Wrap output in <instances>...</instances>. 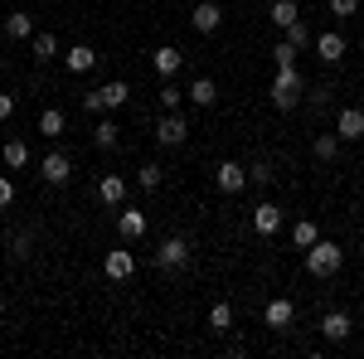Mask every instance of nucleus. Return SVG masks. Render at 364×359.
Here are the masks:
<instances>
[{
    "label": "nucleus",
    "mask_w": 364,
    "mask_h": 359,
    "mask_svg": "<svg viewBox=\"0 0 364 359\" xmlns=\"http://www.w3.org/2000/svg\"><path fill=\"white\" fill-rule=\"evenodd\" d=\"M0 321H5V301H0Z\"/></svg>",
    "instance_id": "40"
},
{
    "label": "nucleus",
    "mask_w": 364,
    "mask_h": 359,
    "mask_svg": "<svg viewBox=\"0 0 364 359\" xmlns=\"http://www.w3.org/2000/svg\"><path fill=\"white\" fill-rule=\"evenodd\" d=\"M117 136H122V127H117V122H97V127H92V141H97L102 151H112Z\"/></svg>",
    "instance_id": "30"
},
{
    "label": "nucleus",
    "mask_w": 364,
    "mask_h": 359,
    "mask_svg": "<svg viewBox=\"0 0 364 359\" xmlns=\"http://www.w3.org/2000/svg\"><path fill=\"white\" fill-rule=\"evenodd\" d=\"M267 20H272L277 29L296 25V20H301V5H296V0H272V5H267Z\"/></svg>",
    "instance_id": "18"
},
{
    "label": "nucleus",
    "mask_w": 364,
    "mask_h": 359,
    "mask_svg": "<svg viewBox=\"0 0 364 359\" xmlns=\"http://www.w3.org/2000/svg\"><path fill=\"white\" fill-rule=\"evenodd\" d=\"M10 204H15V180L0 175V209H10Z\"/></svg>",
    "instance_id": "37"
},
{
    "label": "nucleus",
    "mask_w": 364,
    "mask_h": 359,
    "mask_svg": "<svg viewBox=\"0 0 364 359\" xmlns=\"http://www.w3.org/2000/svg\"><path fill=\"white\" fill-rule=\"evenodd\" d=\"M29 49H34V58H39V63H49V58H58V54H63V49H58V39L49 34V29H34Z\"/></svg>",
    "instance_id": "20"
},
{
    "label": "nucleus",
    "mask_w": 364,
    "mask_h": 359,
    "mask_svg": "<svg viewBox=\"0 0 364 359\" xmlns=\"http://www.w3.org/2000/svg\"><path fill=\"white\" fill-rule=\"evenodd\" d=\"M117 233H122L127 243L146 238V214H141V209H122V219H117Z\"/></svg>",
    "instance_id": "16"
},
{
    "label": "nucleus",
    "mask_w": 364,
    "mask_h": 359,
    "mask_svg": "<svg viewBox=\"0 0 364 359\" xmlns=\"http://www.w3.org/2000/svg\"><path fill=\"white\" fill-rule=\"evenodd\" d=\"M301 87H306L301 68H296V63H282V68H277V78H272V107H277V112L301 107Z\"/></svg>",
    "instance_id": "1"
},
{
    "label": "nucleus",
    "mask_w": 364,
    "mask_h": 359,
    "mask_svg": "<svg viewBox=\"0 0 364 359\" xmlns=\"http://www.w3.org/2000/svg\"><path fill=\"white\" fill-rule=\"evenodd\" d=\"M282 39H287V44H296V49H306V44H316V34H311V25H306V20L287 25V29H282Z\"/></svg>",
    "instance_id": "27"
},
{
    "label": "nucleus",
    "mask_w": 364,
    "mask_h": 359,
    "mask_svg": "<svg viewBox=\"0 0 364 359\" xmlns=\"http://www.w3.org/2000/svg\"><path fill=\"white\" fill-rule=\"evenodd\" d=\"M296 54H301V49H296V44H287V39H282L277 49H272V58H277V68H282V63H296Z\"/></svg>",
    "instance_id": "36"
},
{
    "label": "nucleus",
    "mask_w": 364,
    "mask_h": 359,
    "mask_svg": "<svg viewBox=\"0 0 364 359\" xmlns=\"http://www.w3.org/2000/svg\"><path fill=\"white\" fill-rule=\"evenodd\" d=\"M340 267H345V248H340V243L321 238V243H311V248H306V272L311 277H321V282H326V277H336Z\"/></svg>",
    "instance_id": "2"
},
{
    "label": "nucleus",
    "mask_w": 364,
    "mask_h": 359,
    "mask_svg": "<svg viewBox=\"0 0 364 359\" xmlns=\"http://www.w3.org/2000/svg\"><path fill=\"white\" fill-rule=\"evenodd\" d=\"M311 243H321V228H316V223H311V219L291 223V248H301V252H306Z\"/></svg>",
    "instance_id": "23"
},
{
    "label": "nucleus",
    "mask_w": 364,
    "mask_h": 359,
    "mask_svg": "<svg viewBox=\"0 0 364 359\" xmlns=\"http://www.w3.org/2000/svg\"><path fill=\"white\" fill-rule=\"evenodd\" d=\"M161 180H166V170L156 166V161L136 166V185H141V190H161Z\"/></svg>",
    "instance_id": "29"
},
{
    "label": "nucleus",
    "mask_w": 364,
    "mask_h": 359,
    "mask_svg": "<svg viewBox=\"0 0 364 359\" xmlns=\"http://www.w3.org/2000/svg\"><path fill=\"white\" fill-rule=\"evenodd\" d=\"M102 102H107V112H112V107H127V102H132V87L122 83V78L102 83Z\"/></svg>",
    "instance_id": "25"
},
{
    "label": "nucleus",
    "mask_w": 364,
    "mask_h": 359,
    "mask_svg": "<svg viewBox=\"0 0 364 359\" xmlns=\"http://www.w3.org/2000/svg\"><path fill=\"white\" fill-rule=\"evenodd\" d=\"M190 262V238H166L161 248H156V267L161 272H180Z\"/></svg>",
    "instance_id": "3"
},
{
    "label": "nucleus",
    "mask_w": 364,
    "mask_h": 359,
    "mask_svg": "<svg viewBox=\"0 0 364 359\" xmlns=\"http://www.w3.org/2000/svg\"><path fill=\"white\" fill-rule=\"evenodd\" d=\"M151 63H156V73H161V78H175V73L185 68V54H180L175 44H161V49L151 54Z\"/></svg>",
    "instance_id": "14"
},
{
    "label": "nucleus",
    "mask_w": 364,
    "mask_h": 359,
    "mask_svg": "<svg viewBox=\"0 0 364 359\" xmlns=\"http://www.w3.org/2000/svg\"><path fill=\"white\" fill-rule=\"evenodd\" d=\"M97 199L117 209V204L127 199V180H122V175H102V180H97Z\"/></svg>",
    "instance_id": "19"
},
{
    "label": "nucleus",
    "mask_w": 364,
    "mask_h": 359,
    "mask_svg": "<svg viewBox=\"0 0 364 359\" xmlns=\"http://www.w3.org/2000/svg\"><path fill=\"white\" fill-rule=\"evenodd\" d=\"M311 151H316V161H336V156H340V136H336V132H321Z\"/></svg>",
    "instance_id": "28"
},
{
    "label": "nucleus",
    "mask_w": 364,
    "mask_h": 359,
    "mask_svg": "<svg viewBox=\"0 0 364 359\" xmlns=\"http://www.w3.org/2000/svg\"><path fill=\"white\" fill-rule=\"evenodd\" d=\"M0 73H5V54H0Z\"/></svg>",
    "instance_id": "39"
},
{
    "label": "nucleus",
    "mask_w": 364,
    "mask_h": 359,
    "mask_svg": "<svg viewBox=\"0 0 364 359\" xmlns=\"http://www.w3.org/2000/svg\"><path fill=\"white\" fill-rule=\"evenodd\" d=\"M190 25H195L199 34H214V29L224 25V10H219L214 0H199V5H195V15H190Z\"/></svg>",
    "instance_id": "12"
},
{
    "label": "nucleus",
    "mask_w": 364,
    "mask_h": 359,
    "mask_svg": "<svg viewBox=\"0 0 364 359\" xmlns=\"http://www.w3.org/2000/svg\"><path fill=\"white\" fill-rule=\"evenodd\" d=\"M0 156H5V166H10V170H25L29 166V146H25V141H5Z\"/></svg>",
    "instance_id": "26"
},
{
    "label": "nucleus",
    "mask_w": 364,
    "mask_h": 359,
    "mask_svg": "<svg viewBox=\"0 0 364 359\" xmlns=\"http://www.w3.org/2000/svg\"><path fill=\"white\" fill-rule=\"evenodd\" d=\"M29 252H34V233H10V257L25 262Z\"/></svg>",
    "instance_id": "32"
},
{
    "label": "nucleus",
    "mask_w": 364,
    "mask_h": 359,
    "mask_svg": "<svg viewBox=\"0 0 364 359\" xmlns=\"http://www.w3.org/2000/svg\"><path fill=\"white\" fill-rule=\"evenodd\" d=\"M262 321H267L272 331H287V326L296 321V306L287 301V296H272V301H267V311H262Z\"/></svg>",
    "instance_id": "13"
},
{
    "label": "nucleus",
    "mask_w": 364,
    "mask_h": 359,
    "mask_svg": "<svg viewBox=\"0 0 364 359\" xmlns=\"http://www.w3.org/2000/svg\"><path fill=\"white\" fill-rule=\"evenodd\" d=\"M180 102H185V87H175V78H166V87H161V112H180Z\"/></svg>",
    "instance_id": "31"
},
{
    "label": "nucleus",
    "mask_w": 364,
    "mask_h": 359,
    "mask_svg": "<svg viewBox=\"0 0 364 359\" xmlns=\"http://www.w3.org/2000/svg\"><path fill=\"white\" fill-rule=\"evenodd\" d=\"M83 112H87V117H102V112H107V102H102V87H97V92H83Z\"/></svg>",
    "instance_id": "33"
},
{
    "label": "nucleus",
    "mask_w": 364,
    "mask_h": 359,
    "mask_svg": "<svg viewBox=\"0 0 364 359\" xmlns=\"http://www.w3.org/2000/svg\"><path fill=\"white\" fill-rule=\"evenodd\" d=\"M10 117H15V97H10V92H0V122H10Z\"/></svg>",
    "instance_id": "38"
},
{
    "label": "nucleus",
    "mask_w": 364,
    "mask_h": 359,
    "mask_svg": "<svg viewBox=\"0 0 364 359\" xmlns=\"http://www.w3.org/2000/svg\"><path fill=\"white\" fill-rule=\"evenodd\" d=\"M248 180H252V185H272V166H267V161L248 166Z\"/></svg>",
    "instance_id": "35"
},
{
    "label": "nucleus",
    "mask_w": 364,
    "mask_h": 359,
    "mask_svg": "<svg viewBox=\"0 0 364 359\" xmlns=\"http://www.w3.org/2000/svg\"><path fill=\"white\" fill-rule=\"evenodd\" d=\"M316 54H321V63H340L345 58V34L340 29H321L316 34Z\"/></svg>",
    "instance_id": "11"
},
{
    "label": "nucleus",
    "mask_w": 364,
    "mask_h": 359,
    "mask_svg": "<svg viewBox=\"0 0 364 359\" xmlns=\"http://www.w3.org/2000/svg\"><path fill=\"white\" fill-rule=\"evenodd\" d=\"M185 97H190V102H195V107H214V102H219V87H214V78H195V83L185 87Z\"/></svg>",
    "instance_id": "15"
},
{
    "label": "nucleus",
    "mask_w": 364,
    "mask_h": 359,
    "mask_svg": "<svg viewBox=\"0 0 364 359\" xmlns=\"http://www.w3.org/2000/svg\"><path fill=\"white\" fill-rule=\"evenodd\" d=\"M5 34H10V39H34V15H25V10L5 15Z\"/></svg>",
    "instance_id": "21"
},
{
    "label": "nucleus",
    "mask_w": 364,
    "mask_h": 359,
    "mask_svg": "<svg viewBox=\"0 0 364 359\" xmlns=\"http://www.w3.org/2000/svg\"><path fill=\"white\" fill-rule=\"evenodd\" d=\"M336 136H340V141H364V107H340Z\"/></svg>",
    "instance_id": "8"
},
{
    "label": "nucleus",
    "mask_w": 364,
    "mask_h": 359,
    "mask_svg": "<svg viewBox=\"0 0 364 359\" xmlns=\"http://www.w3.org/2000/svg\"><path fill=\"white\" fill-rule=\"evenodd\" d=\"M39 175H44V185H68V175H73V161H68L63 151H49V156L39 161Z\"/></svg>",
    "instance_id": "7"
},
{
    "label": "nucleus",
    "mask_w": 364,
    "mask_h": 359,
    "mask_svg": "<svg viewBox=\"0 0 364 359\" xmlns=\"http://www.w3.org/2000/svg\"><path fill=\"white\" fill-rule=\"evenodd\" d=\"M282 228V209L272 204V199H262L257 209H252V233H262V238H272Z\"/></svg>",
    "instance_id": "10"
},
{
    "label": "nucleus",
    "mask_w": 364,
    "mask_h": 359,
    "mask_svg": "<svg viewBox=\"0 0 364 359\" xmlns=\"http://www.w3.org/2000/svg\"><path fill=\"white\" fill-rule=\"evenodd\" d=\"M63 127H68V117H63L58 107H44V112H39V132H44L49 141H54V136H63Z\"/></svg>",
    "instance_id": "24"
},
{
    "label": "nucleus",
    "mask_w": 364,
    "mask_h": 359,
    "mask_svg": "<svg viewBox=\"0 0 364 359\" xmlns=\"http://www.w3.org/2000/svg\"><path fill=\"white\" fill-rule=\"evenodd\" d=\"M92 63H97L92 44H73V49H63V68H68V73H87Z\"/></svg>",
    "instance_id": "17"
},
{
    "label": "nucleus",
    "mask_w": 364,
    "mask_h": 359,
    "mask_svg": "<svg viewBox=\"0 0 364 359\" xmlns=\"http://www.w3.org/2000/svg\"><path fill=\"white\" fill-rule=\"evenodd\" d=\"M209 331H214V335H228V331H233V306H228V301H214V306H209Z\"/></svg>",
    "instance_id": "22"
},
{
    "label": "nucleus",
    "mask_w": 364,
    "mask_h": 359,
    "mask_svg": "<svg viewBox=\"0 0 364 359\" xmlns=\"http://www.w3.org/2000/svg\"><path fill=\"white\" fill-rule=\"evenodd\" d=\"M185 141H190V122L180 112H166L156 127V146H185Z\"/></svg>",
    "instance_id": "4"
},
{
    "label": "nucleus",
    "mask_w": 364,
    "mask_h": 359,
    "mask_svg": "<svg viewBox=\"0 0 364 359\" xmlns=\"http://www.w3.org/2000/svg\"><path fill=\"white\" fill-rule=\"evenodd\" d=\"M214 185H219L224 194L248 190V166H238V161H219V166H214Z\"/></svg>",
    "instance_id": "5"
},
{
    "label": "nucleus",
    "mask_w": 364,
    "mask_h": 359,
    "mask_svg": "<svg viewBox=\"0 0 364 359\" xmlns=\"http://www.w3.org/2000/svg\"><path fill=\"white\" fill-rule=\"evenodd\" d=\"M321 335H326L331 345H340V340H350V335H355V321H350L345 311H326V316H321Z\"/></svg>",
    "instance_id": "9"
},
{
    "label": "nucleus",
    "mask_w": 364,
    "mask_h": 359,
    "mask_svg": "<svg viewBox=\"0 0 364 359\" xmlns=\"http://www.w3.org/2000/svg\"><path fill=\"white\" fill-rule=\"evenodd\" d=\"M331 15H336V20H350V15H360V0H331Z\"/></svg>",
    "instance_id": "34"
},
{
    "label": "nucleus",
    "mask_w": 364,
    "mask_h": 359,
    "mask_svg": "<svg viewBox=\"0 0 364 359\" xmlns=\"http://www.w3.org/2000/svg\"><path fill=\"white\" fill-rule=\"evenodd\" d=\"M102 272H107V282H127V277H136V252H132V248H112V252H107V262H102Z\"/></svg>",
    "instance_id": "6"
}]
</instances>
